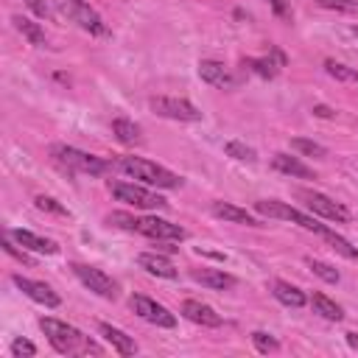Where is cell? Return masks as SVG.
I'll return each instance as SVG.
<instances>
[{
	"mask_svg": "<svg viewBox=\"0 0 358 358\" xmlns=\"http://www.w3.org/2000/svg\"><path fill=\"white\" fill-rule=\"evenodd\" d=\"M23 3H26L37 17H42V20H45V17H51V9H48L45 0H23Z\"/></svg>",
	"mask_w": 358,
	"mask_h": 358,
	"instance_id": "obj_37",
	"label": "cell"
},
{
	"mask_svg": "<svg viewBox=\"0 0 358 358\" xmlns=\"http://www.w3.org/2000/svg\"><path fill=\"white\" fill-rule=\"evenodd\" d=\"M129 305H132V311H134L140 319H146L149 325H157V328H174V325H177V316H174V314H171L165 305L154 303L152 297L134 294Z\"/></svg>",
	"mask_w": 358,
	"mask_h": 358,
	"instance_id": "obj_11",
	"label": "cell"
},
{
	"mask_svg": "<svg viewBox=\"0 0 358 358\" xmlns=\"http://www.w3.org/2000/svg\"><path fill=\"white\" fill-rule=\"evenodd\" d=\"M3 252H6V255H12L15 260H20V263H26V266H31V258H28L26 252H20V249H17V247H15V244H12L9 238H3Z\"/></svg>",
	"mask_w": 358,
	"mask_h": 358,
	"instance_id": "obj_36",
	"label": "cell"
},
{
	"mask_svg": "<svg viewBox=\"0 0 358 358\" xmlns=\"http://www.w3.org/2000/svg\"><path fill=\"white\" fill-rule=\"evenodd\" d=\"M322 238H325V241H328V244H330V247H333V249H336L339 255H344L347 260H355V258H358V249H355V247H352L350 241H344L341 235H336V233H333L330 227H328V230L322 233Z\"/></svg>",
	"mask_w": 358,
	"mask_h": 358,
	"instance_id": "obj_25",
	"label": "cell"
},
{
	"mask_svg": "<svg viewBox=\"0 0 358 358\" xmlns=\"http://www.w3.org/2000/svg\"><path fill=\"white\" fill-rule=\"evenodd\" d=\"M152 112H157L160 118H168V120H185V123H193V120H202V112L188 101V98H174V96H157L149 101Z\"/></svg>",
	"mask_w": 358,
	"mask_h": 358,
	"instance_id": "obj_8",
	"label": "cell"
},
{
	"mask_svg": "<svg viewBox=\"0 0 358 358\" xmlns=\"http://www.w3.org/2000/svg\"><path fill=\"white\" fill-rule=\"evenodd\" d=\"M308 266H311V271H314L316 277H322L325 283H339V269H333L330 263H325V260H314V258H308Z\"/></svg>",
	"mask_w": 358,
	"mask_h": 358,
	"instance_id": "obj_30",
	"label": "cell"
},
{
	"mask_svg": "<svg viewBox=\"0 0 358 358\" xmlns=\"http://www.w3.org/2000/svg\"><path fill=\"white\" fill-rule=\"evenodd\" d=\"M109 190H112L120 202H126V204H132V207H140V210H160V207H168V202H165L163 196H157V193H152V190H146V188H140V185H132V182H112Z\"/></svg>",
	"mask_w": 358,
	"mask_h": 358,
	"instance_id": "obj_7",
	"label": "cell"
},
{
	"mask_svg": "<svg viewBox=\"0 0 358 358\" xmlns=\"http://www.w3.org/2000/svg\"><path fill=\"white\" fill-rule=\"evenodd\" d=\"M297 196L305 199V204H308V210L314 213V216H322V219L336 222V224H347L350 222V210L341 202H336V199H330V196H325L319 190H300Z\"/></svg>",
	"mask_w": 358,
	"mask_h": 358,
	"instance_id": "obj_6",
	"label": "cell"
},
{
	"mask_svg": "<svg viewBox=\"0 0 358 358\" xmlns=\"http://www.w3.org/2000/svg\"><path fill=\"white\" fill-rule=\"evenodd\" d=\"M53 3H56L59 15H64L70 23H76L79 28H84V31H90L96 37L109 34L107 26H104V20H101V15L90 3H84V0H53Z\"/></svg>",
	"mask_w": 358,
	"mask_h": 358,
	"instance_id": "obj_5",
	"label": "cell"
},
{
	"mask_svg": "<svg viewBox=\"0 0 358 358\" xmlns=\"http://www.w3.org/2000/svg\"><path fill=\"white\" fill-rule=\"evenodd\" d=\"M112 134L123 143V146H140L143 143V134H140V126L129 118H115L112 120Z\"/></svg>",
	"mask_w": 358,
	"mask_h": 358,
	"instance_id": "obj_22",
	"label": "cell"
},
{
	"mask_svg": "<svg viewBox=\"0 0 358 358\" xmlns=\"http://www.w3.org/2000/svg\"><path fill=\"white\" fill-rule=\"evenodd\" d=\"M51 157L70 174H90V177H101L109 171V163L96 157V154H87L82 149H73V146H64V143H56L51 149Z\"/></svg>",
	"mask_w": 358,
	"mask_h": 358,
	"instance_id": "obj_3",
	"label": "cell"
},
{
	"mask_svg": "<svg viewBox=\"0 0 358 358\" xmlns=\"http://www.w3.org/2000/svg\"><path fill=\"white\" fill-rule=\"evenodd\" d=\"M12 23H15V28H17V31L31 42V45H37V48H45V45H48L45 31L39 28V23H34V20H28V17H20V15H17Z\"/></svg>",
	"mask_w": 358,
	"mask_h": 358,
	"instance_id": "obj_23",
	"label": "cell"
},
{
	"mask_svg": "<svg viewBox=\"0 0 358 358\" xmlns=\"http://www.w3.org/2000/svg\"><path fill=\"white\" fill-rule=\"evenodd\" d=\"M244 67H249L260 79H274L277 70H280V64L271 62V59H244Z\"/></svg>",
	"mask_w": 358,
	"mask_h": 358,
	"instance_id": "obj_27",
	"label": "cell"
},
{
	"mask_svg": "<svg viewBox=\"0 0 358 358\" xmlns=\"http://www.w3.org/2000/svg\"><path fill=\"white\" fill-rule=\"evenodd\" d=\"M224 152H227V157H233V160H238V163H255V160H258L255 149L247 146V143H241V140H230L227 146H224Z\"/></svg>",
	"mask_w": 358,
	"mask_h": 358,
	"instance_id": "obj_26",
	"label": "cell"
},
{
	"mask_svg": "<svg viewBox=\"0 0 358 358\" xmlns=\"http://www.w3.org/2000/svg\"><path fill=\"white\" fill-rule=\"evenodd\" d=\"M137 263H140V269H146L149 274H154V277H163V280H174L179 271H177V266L168 260V258H163V255H152V252H143L140 258H137Z\"/></svg>",
	"mask_w": 358,
	"mask_h": 358,
	"instance_id": "obj_18",
	"label": "cell"
},
{
	"mask_svg": "<svg viewBox=\"0 0 358 358\" xmlns=\"http://www.w3.org/2000/svg\"><path fill=\"white\" fill-rule=\"evenodd\" d=\"M271 294H274L277 303L289 305V308H303V305H305V294L297 289V285L285 283V280H277V283L271 285Z\"/></svg>",
	"mask_w": 358,
	"mask_h": 358,
	"instance_id": "obj_21",
	"label": "cell"
},
{
	"mask_svg": "<svg viewBox=\"0 0 358 358\" xmlns=\"http://www.w3.org/2000/svg\"><path fill=\"white\" fill-rule=\"evenodd\" d=\"M213 216L216 219H224V222H233V224H244V227H263L260 219H255L252 213L230 204V202H213Z\"/></svg>",
	"mask_w": 358,
	"mask_h": 358,
	"instance_id": "obj_14",
	"label": "cell"
},
{
	"mask_svg": "<svg viewBox=\"0 0 358 358\" xmlns=\"http://www.w3.org/2000/svg\"><path fill=\"white\" fill-rule=\"evenodd\" d=\"M199 76H202L204 84L219 87V90H235L241 84V76L233 73L224 62H216V59H202L199 62Z\"/></svg>",
	"mask_w": 358,
	"mask_h": 358,
	"instance_id": "obj_10",
	"label": "cell"
},
{
	"mask_svg": "<svg viewBox=\"0 0 358 358\" xmlns=\"http://www.w3.org/2000/svg\"><path fill=\"white\" fill-rule=\"evenodd\" d=\"M109 224L120 227V230H129V233H137V219H132L129 213H112V216L107 219Z\"/></svg>",
	"mask_w": 358,
	"mask_h": 358,
	"instance_id": "obj_34",
	"label": "cell"
},
{
	"mask_svg": "<svg viewBox=\"0 0 358 358\" xmlns=\"http://www.w3.org/2000/svg\"><path fill=\"white\" fill-rule=\"evenodd\" d=\"M137 233L152 238V241H185V235H188L179 224H171V222L157 219V216L137 219Z\"/></svg>",
	"mask_w": 358,
	"mask_h": 358,
	"instance_id": "obj_12",
	"label": "cell"
},
{
	"mask_svg": "<svg viewBox=\"0 0 358 358\" xmlns=\"http://www.w3.org/2000/svg\"><path fill=\"white\" fill-rule=\"evenodd\" d=\"M292 149L300 152V154H305V157H316V160L328 157V149L325 146H319V143H314V140H305V137H294L292 140Z\"/></svg>",
	"mask_w": 358,
	"mask_h": 358,
	"instance_id": "obj_28",
	"label": "cell"
},
{
	"mask_svg": "<svg viewBox=\"0 0 358 358\" xmlns=\"http://www.w3.org/2000/svg\"><path fill=\"white\" fill-rule=\"evenodd\" d=\"M314 115H316V118H333L336 112H333L330 107H325V104H316V107H314Z\"/></svg>",
	"mask_w": 358,
	"mask_h": 358,
	"instance_id": "obj_39",
	"label": "cell"
},
{
	"mask_svg": "<svg viewBox=\"0 0 358 358\" xmlns=\"http://www.w3.org/2000/svg\"><path fill=\"white\" fill-rule=\"evenodd\" d=\"M73 274L87 285L93 294H98L104 300H115L118 297V283L107 271H101L96 266H87V263H73Z\"/></svg>",
	"mask_w": 358,
	"mask_h": 358,
	"instance_id": "obj_9",
	"label": "cell"
},
{
	"mask_svg": "<svg viewBox=\"0 0 358 358\" xmlns=\"http://www.w3.org/2000/svg\"><path fill=\"white\" fill-rule=\"evenodd\" d=\"M182 316L196 322V325H202V328H219L222 325V316L213 311L210 305L199 303V300H185L182 303Z\"/></svg>",
	"mask_w": 358,
	"mask_h": 358,
	"instance_id": "obj_15",
	"label": "cell"
},
{
	"mask_svg": "<svg viewBox=\"0 0 358 358\" xmlns=\"http://www.w3.org/2000/svg\"><path fill=\"white\" fill-rule=\"evenodd\" d=\"M352 34H355V37H358V26H355V28H352Z\"/></svg>",
	"mask_w": 358,
	"mask_h": 358,
	"instance_id": "obj_41",
	"label": "cell"
},
{
	"mask_svg": "<svg viewBox=\"0 0 358 358\" xmlns=\"http://www.w3.org/2000/svg\"><path fill=\"white\" fill-rule=\"evenodd\" d=\"M12 238H15L23 249H31V252H39V255H56V252H59V247H56L53 241L42 238V235H37V233H31V230H12Z\"/></svg>",
	"mask_w": 358,
	"mask_h": 358,
	"instance_id": "obj_19",
	"label": "cell"
},
{
	"mask_svg": "<svg viewBox=\"0 0 358 358\" xmlns=\"http://www.w3.org/2000/svg\"><path fill=\"white\" fill-rule=\"evenodd\" d=\"M311 305H314V311H316L319 316H325L328 322H341V319H344V311H341V305H336L330 297H325V294H319V292H314V297H311Z\"/></svg>",
	"mask_w": 358,
	"mask_h": 358,
	"instance_id": "obj_24",
	"label": "cell"
},
{
	"mask_svg": "<svg viewBox=\"0 0 358 358\" xmlns=\"http://www.w3.org/2000/svg\"><path fill=\"white\" fill-rule=\"evenodd\" d=\"M34 204H37V210H42V213H53V216H70V213H67L56 199H51V196H37Z\"/></svg>",
	"mask_w": 358,
	"mask_h": 358,
	"instance_id": "obj_33",
	"label": "cell"
},
{
	"mask_svg": "<svg viewBox=\"0 0 358 358\" xmlns=\"http://www.w3.org/2000/svg\"><path fill=\"white\" fill-rule=\"evenodd\" d=\"M325 70H328V76H333V79H339V82H358V70H352V67H347V64H341V62L328 59V62H325Z\"/></svg>",
	"mask_w": 358,
	"mask_h": 358,
	"instance_id": "obj_29",
	"label": "cell"
},
{
	"mask_svg": "<svg viewBox=\"0 0 358 358\" xmlns=\"http://www.w3.org/2000/svg\"><path fill=\"white\" fill-rule=\"evenodd\" d=\"M190 277L196 283L207 285V289H216V292H227V289H233V285H235V277L222 271V269H193Z\"/></svg>",
	"mask_w": 358,
	"mask_h": 358,
	"instance_id": "obj_16",
	"label": "cell"
},
{
	"mask_svg": "<svg viewBox=\"0 0 358 358\" xmlns=\"http://www.w3.org/2000/svg\"><path fill=\"white\" fill-rule=\"evenodd\" d=\"M322 9H330V12H344V15H352L358 12V0H316Z\"/></svg>",
	"mask_w": 358,
	"mask_h": 358,
	"instance_id": "obj_32",
	"label": "cell"
},
{
	"mask_svg": "<svg viewBox=\"0 0 358 358\" xmlns=\"http://www.w3.org/2000/svg\"><path fill=\"white\" fill-rule=\"evenodd\" d=\"M12 283L17 285V289L26 294V297H31L34 303H39V305H45V308H59V294L51 289L48 283H39V280H28V277H23V274H15L12 277Z\"/></svg>",
	"mask_w": 358,
	"mask_h": 358,
	"instance_id": "obj_13",
	"label": "cell"
},
{
	"mask_svg": "<svg viewBox=\"0 0 358 358\" xmlns=\"http://www.w3.org/2000/svg\"><path fill=\"white\" fill-rule=\"evenodd\" d=\"M118 168L132 177V179H140L146 185H157V188H179L182 179L177 174H171L168 168L152 163V160H143V157H120L118 160Z\"/></svg>",
	"mask_w": 358,
	"mask_h": 358,
	"instance_id": "obj_2",
	"label": "cell"
},
{
	"mask_svg": "<svg viewBox=\"0 0 358 358\" xmlns=\"http://www.w3.org/2000/svg\"><path fill=\"white\" fill-rule=\"evenodd\" d=\"M271 168L274 171H280V174H285V177H300V179H316L314 177V171L303 163V160H297V157H292V154H274L271 157Z\"/></svg>",
	"mask_w": 358,
	"mask_h": 358,
	"instance_id": "obj_17",
	"label": "cell"
},
{
	"mask_svg": "<svg viewBox=\"0 0 358 358\" xmlns=\"http://www.w3.org/2000/svg\"><path fill=\"white\" fill-rule=\"evenodd\" d=\"M252 344H255L258 352H277V350H280V341H277L274 336L263 333V330H255V333H252Z\"/></svg>",
	"mask_w": 358,
	"mask_h": 358,
	"instance_id": "obj_31",
	"label": "cell"
},
{
	"mask_svg": "<svg viewBox=\"0 0 358 358\" xmlns=\"http://www.w3.org/2000/svg\"><path fill=\"white\" fill-rule=\"evenodd\" d=\"M347 344H350L352 350H358V333H347Z\"/></svg>",
	"mask_w": 358,
	"mask_h": 358,
	"instance_id": "obj_40",
	"label": "cell"
},
{
	"mask_svg": "<svg viewBox=\"0 0 358 358\" xmlns=\"http://www.w3.org/2000/svg\"><path fill=\"white\" fill-rule=\"evenodd\" d=\"M255 210L260 213V216H266V219L292 222V224H297V227H303V230H311V233H316V235H322V233L328 230V227L319 224L316 219L305 216L303 210H297V207H292V204H285V202H277V199H260V202H255Z\"/></svg>",
	"mask_w": 358,
	"mask_h": 358,
	"instance_id": "obj_4",
	"label": "cell"
},
{
	"mask_svg": "<svg viewBox=\"0 0 358 358\" xmlns=\"http://www.w3.org/2000/svg\"><path fill=\"white\" fill-rule=\"evenodd\" d=\"M12 355H37V347L28 341V339H15L12 341Z\"/></svg>",
	"mask_w": 358,
	"mask_h": 358,
	"instance_id": "obj_35",
	"label": "cell"
},
{
	"mask_svg": "<svg viewBox=\"0 0 358 358\" xmlns=\"http://www.w3.org/2000/svg\"><path fill=\"white\" fill-rule=\"evenodd\" d=\"M98 330H101V336L112 344V350H115L118 355H134V352H137L134 339H132V336H126L120 328H112L109 322H101V325H98Z\"/></svg>",
	"mask_w": 358,
	"mask_h": 358,
	"instance_id": "obj_20",
	"label": "cell"
},
{
	"mask_svg": "<svg viewBox=\"0 0 358 358\" xmlns=\"http://www.w3.org/2000/svg\"><path fill=\"white\" fill-rule=\"evenodd\" d=\"M39 328H42V333L48 336L51 347H53L56 352H62V355H73V352H98V347H96L82 330H76L73 325H67V322H62V319L42 316V319H39Z\"/></svg>",
	"mask_w": 358,
	"mask_h": 358,
	"instance_id": "obj_1",
	"label": "cell"
},
{
	"mask_svg": "<svg viewBox=\"0 0 358 358\" xmlns=\"http://www.w3.org/2000/svg\"><path fill=\"white\" fill-rule=\"evenodd\" d=\"M269 6L274 9L277 17H292V6H289V0H269Z\"/></svg>",
	"mask_w": 358,
	"mask_h": 358,
	"instance_id": "obj_38",
	"label": "cell"
}]
</instances>
